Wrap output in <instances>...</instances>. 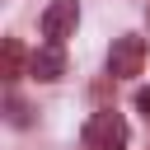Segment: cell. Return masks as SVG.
<instances>
[{
  "label": "cell",
  "instance_id": "6da1fadb",
  "mask_svg": "<svg viewBox=\"0 0 150 150\" xmlns=\"http://www.w3.org/2000/svg\"><path fill=\"white\" fill-rule=\"evenodd\" d=\"M127 141H131L127 117L112 112V108H103V112H94V117L84 122V145H89V150H122Z\"/></svg>",
  "mask_w": 150,
  "mask_h": 150
},
{
  "label": "cell",
  "instance_id": "7a4b0ae2",
  "mask_svg": "<svg viewBox=\"0 0 150 150\" xmlns=\"http://www.w3.org/2000/svg\"><path fill=\"white\" fill-rule=\"evenodd\" d=\"M141 66H145V38H136V33L112 38V47H108V75L112 80H131V75H141Z\"/></svg>",
  "mask_w": 150,
  "mask_h": 150
},
{
  "label": "cell",
  "instance_id": "3957f363",
  "mask_svg": "<svg viewBox=\"0 0 150 150\" xmlns=\"http://www.w3.org/2000/svg\"><path fill=\"white\" fill-rule=\"evenodd\" d=\"M75 23H80V5L75 0H52L42 9V38L47 42H66L75 33Z\"/></svg>",
  "mask_w": 150,
  "mask_h": 150
},
{
  "label": "cell",
  "instance_id": "277c9868",
  "mask_svg": "<svg viewBox=\"0 0 150 150\" xmlns=\"http://www.w3.org/2000/svg\"><path fill=\"white\" fill-rule=\"evenodd\" d=\"M28 70H33L38 80H61V75H66V52H61V42L38 47V52L28 56Z\"/></svg>",
  "mask_w": 150,
  "mask_h": 150
},
{
  "label": "cell",
  "instance_id": "5b68a950",
  "mask_svg": "<svg viewBox=\"0 0 150 150\" xmlns=\"http://www.w3.org/2000/svg\"><path fill=\"white\" fill-rule=\"evenodd\" d=\"M19 66H23V47H19L14 38H5V80H14Z\"/></svg>",
  "mask_w": 150,
  "mask_h": 150
},
{
  "label": "cell",
  "instance_id": "8992f818",
  "mask_svg": "<svg viewBox=\"0 0 150 150\" xmlns=\"http://www.w3.org/2000/svg\"><path fill=\"white\" fill-rule=\"evenodd\" d=\"M136 108H141V112L150 117V89H141V94H136Z\"/></svg>",
  "mask_w": 150,
  "mask_h": 150
}]
</instances>
